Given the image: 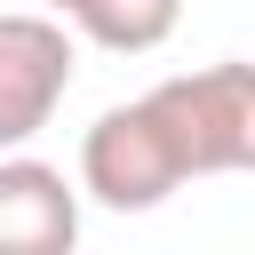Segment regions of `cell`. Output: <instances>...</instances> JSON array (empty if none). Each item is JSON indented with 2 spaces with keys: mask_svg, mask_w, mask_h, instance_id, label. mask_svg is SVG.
I'll list each match as a JSON object with an SVG mask.
<instances>
[{
  "mask_svg": "<svg viewBox=\"0 0 255 255\" xmlns=\"http://www.w3.org/2000/svg\"><path fill=\"white\" fill-rule=\"evenodd\" d=\"M143 104L167 128L183 175H255V64L175 72Z\"/></svg>",
  "mask_w": 255,
  "mask_h": 255,
  "instance_id": "cell-1",
  "label": "cell"
},
{
  "mask_svg": "<svg viewBox=\"0 0 255 255\" xmlns=\"http://www.w3.org/2000/svg\"><path fill=\"white\" fill-rule=\"evenodd\" d=\"M183 159L167 143V128L151 120V104H112L96 112V128L80 135V191L112 215H151L167 191H183Z\"/></svg>",
  "mask_w": 255,
  "mask_h": 255,
  "instance_id": "cell-2",
  "label": "cell"
},
{
  "mask_svg": "<svg viewBox=\"0 0 255 255\" xmlns=\"http://www.w3.org/2000/svg\"><path fill=\"white\" fill-rule=\"evenodd\" d=\"M72 72H80V48H72V32L56 16H40V8L0 16V143L8 151L48 128V112L72 88Z\"/></svg>",
  "mask_w": 255,
  "mask_h": 255,
  "instance_id": "cell-3",
  "label": "cell"
},
{
  "mask_svg": "<svg viewBox=\"0 0 255 255\" xmlns=\"http://www.w3.org/2000/svg\"><path fill=\"white\" fill-rule=\"evenodd\" d=\"M80 247V191L64 167L8 151L0 159V255H72Z\"/></svg>",
  "mask_w": 255,
  "mask_h": 255,
  "instance_id": "cell-4",
  "label": "cell"
},
{
  "mask_svg": "<svg viewBox=\"0 0 255 255\" xmlns=\"http://www.w3.org/2000/svg\"><path fill=\"white\" fill-rule=\"evenodd\" d=\"M72 24H80L96 48H112V56H151V48L183 24V0H80Z\"/></svg>",
  "mask_w": 255,
  "mask_h": 255,
  "instance_id": "cell-5",
  "label": "cell"
},
{
  "mask_svg": "<svg viewBox=\"0 0 255 255\" xmlns=\"http://www.w3.org/2000/svg\"><path fill=\"white\" fill-rule=\"evenodd\" d=\"M48 8H64V16H72V8H80V0H48Z\"/></svg>",
  "mask_w": 255,
  "mask_h": 255,
  "instance_id": "cell-6",
  "label": "cell"
}]
</instances>
